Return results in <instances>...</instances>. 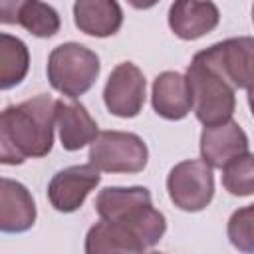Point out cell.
<instances>
[{
    "label": "cell",
    "mask_w": 254,
    "mask_h": 254,
    "mask_svg": "<svg viewBox=\"0 0 254 254\" xmlns=\"http://www.w3.org/2000/svg\"><path fill=\"white\" fill-rule=\"evenodd\" d=\"M56 117L58 99L50 95L8 105L0 115V161L22 165L30 157H46L54 145Z\"/></svg>",
    "instance_id": "cell-1"
},
{
    "label": "cell",
    "mask_w": 254,
    "mask_h": 254,
    "mask_svg": "<svg viewBox=\"0 0 254 254\" xmlns=\"http://www.w3.org/2000/svg\"><path fill=\"white\" fill-rule=\"evenodd\" d=\"M95 210L101 218L131 226L145 248L155 246L167 230V220L153 208L151 192L145 187H107L97 194Z\"/></svg>",
    "instance_id": "cell-2"
},
{
    "label": "cell",
    "mask_w": 254,
    "mask_h": 254,
    "mask_svg": "<svg viewBox=\"0 0 254 254\" xmlns=\"http://www.w3.org/2000/svg\"><path fill=\"white\" fill-rule=\"evenodd\" d=\"M187 81L192 97V111L202 125L222 123L232 117L236 107V87L218 67L208 48L192 58L187 69Z\"/></svg>",
    "instance_id": "cell-3"
},
{
    "label": "cell",
    "mask_w": 254,
    "mask_h": 254,
    "mask_svg": "<svg viewBox=\"0 0 254 254\" xmlns=\"http://www.w3.org/2000/svg\"><path fill=\"white\" fill-rule=\"evenodd\" d=\"M99 58L89 48L67 42L52 50L48 58V79L52 87L69 99L91 89L99 75Z\"/></svg>",
    "instance_id": "cell-4"
},
{
    "label": "cell",
    "mask_w": 254,
    "mask_h": 254,
    "mask_svg": "<svg viewBox=\"0 0 254 254\" xmlns=\"http://www.w3.org/2000/svg\"><path fill=\"white\" fill-rule=\"evenodd\" d=\"M147 159L149 151L143 139L127 131H101L89 147V163L105 173H139Z\"/></svg>",
    "instance_id": "cell-5"
},
{
    "label": "cell",
    "mask_w": 254,
    "mask_h": 254,
    "mask_svg": "<svg viewBox=\"0 0 254 254\" xmlns=\"http://www.w3.org/2000/svg\"><path fill=\"white\" fill-rule=\"evenodd\" d=\"M169 198L187 212L206 208L214 196L212 167L204 159H189L175 165L167 177Z\"/></svg>",
    "instance_id": "cell-6"
},
{
    "label": "cell",
    "mask_w": 254,
    "mask_h": 254,
    "mask_svg": "<svg viewBox=\"0 0 254 254\" xmlns=\"http://www.w3.org/2000/svg\"><path fill=\"white\" fill-rule=\"evenodd\" d=\"M103 101L109 113L117 117H135L145 103V75L131 64H119L111 73L103 89Z\"/></svg>",
    "instance_id": "cell-7"
},
{
    "label": "cell",
    "mask_w": 254,
    "mask_h": 254,
    "mask_svg": "<svg viewBox=\"0 0 254 254\" xmlns=\"http://www.w3.org/2000/svg\"><path fill=\"white\" fill-rule=\"evenodd\" d=\"M99 169L89 165H73L58 171L48 185V198L58 212L77 210L85 196L99 185Z\"/></svg>",
    "instance_id": "cell-8"
},
{
    "label": "cell",
    "mask_w": 254,
    "mask_h": 254,
    "mask_svg": "<svg viewBox=\"0 0 254 254\" xmlns=\"http://www.w3.org/2000/svg\"><path fill=\"white\" fill-rule=\"evenodd\" d=\"M244 153H248V137L236 121L228 119L204 125L200 133V155L212 169H224Z\"/></svg>",
    "instance_id": "cell-9"
},
{
    "label": "cell",
    "mask_w": 254,
    "mask_h": 254,
    "mask_svg": "<svg viewBox=\"0 0 254 254\" xmlns=\"http://www.w3.org/2000/svg\"><path fill=\"white\" fill-rule=\"evenodd\" d=\"M210 56L238 89H254V38H230L208 48Z\"/></svg>",
    "instance_id": "cell-10"
},
{
    "label": "cell",
    "mask_w": 254,
    "mask_h": 254,
    "mask_svg": "<svg viewBox=\"0 0 254 254\" xmlns=\"http://www.w3.org/2000/svg\"><path fill=\"white\" fill-rule=\"evenodd\" d=\"M218 22L220 12L212 0H175L169 8V26L181 40H198Z\"/></svg>",
    "instance_id": "cell-11"
},
{
    "label": "cell",
    "mask_w": 254,
    "mask_h": 254,
    "mask_svg": "<svg viewBox=\"0 0 254 254\" xmlns=\"http://www.w3.org/2000/svg\"><path fill=\"white\" fill-rule=\"evenodd\" d=\"M153 109L157 115L177 121L189 115L192 109V97L190 87L187 81V75H181L179 71H163L153 81V93H151Z\"/></svg>",
    "instance_id": "cell-12"
},
{
    "label": "cell",
    "mask_w": 254,
    "mask_h": 254,
    "mask_svg": "<svg viewBox=\"0 0 254 254\" xmlns=\"http://www.w3.org/2000/svg\"><path fill=\"white\" fill-rule=\"evenodd\" d=\"M36 222V204L30 190L12 179L0 181V228L2 232H24Z\"/></svg>",
    "instance_id": "cell-13"
},
{
    "label": "cell",
    "mask_w": 254,
    "mask_h": 254,
    "mask_svg": "<svg viewBox=\"0 0 254 254\" xmlns=\"http://www.w3.org/2000/svg\"><path fill=\"white\" fill-rule=\"evenodd\" d=\"M73 22L87 36L107 38L119 32L123 10L117 0H75Z\"/></svg>",
    "instance_id": "cell-14"
},
{
    "label": "cell",
    "mask_w": 254,
    "mask_h": 254,
    "mask_svg": "<svg viewBox=\"0 0 254 254\" xmlns=\"http://www.w3.org/2000/svg\"><path fill=\"white\" fill-rule=\"evenodd\" d=\"M145 244L139 240L135 230L125 222L101 218L93 224L85 236V252L101 254V252H143Z\"/></svg>",
    "instance_id": "cell-15"
},
{
    "label": "cell",
    "mask_w": 254,
    "mask_h": 254,
    "mask_svg": "<svg viewBox=\"0 0 254 254\" xmlns=\"http://www.w3.org/2000/svg\"><path fill=\"white\" fill-rule=\"evenodd\" d=\"M56 123L60 127L62 147L65 151H79L87 143L97 137V123L89 115V111L77 103H64L58 99V117Z\"/></svg>",
    "instance_id": "cell-16"
},
{
    "label": "cell",
    "mask_w": 254,
    "mask_h": 254,
    "mask_svg": "<svg viewBox=\"0 0 254 254\" xmlns=\"http://www.w3.org/2000/svg\"><path fill=\"white\" fill-rule=\"evenodd\" d=\"M30 67V52L20 38L0 34V87L10 89L18 85Z\"/></svg>",
    "instance_id": "cell-17"
},
{
    "label": "cell",
    "mask_w": 254,
    "mask_h": 254,
    "mask_svg": "<svg viewBox=\"0 0 254 254\" xmlns=\"http://www.w3.org/2000/svg\"><path fill=\"white\" fill-rule=\"evenodd\" d=\"M18 26L38 38H52L60 32V14L42 0H28L18 14Z\"/></svg>",
    "instance_id": "cell-18"
},
{
    "label": "cell",
    "mask_w": 254,
    "mask_h": 254,
    "mask_svg": "<svg viewBox=\"0 0 254 254\" xmlns=\"http://www.w3.org/2000/svg\"><path fill=\"white\" fill-rule=\"evenodd\" d=\"M222 185L234 196L254 194V155L244 153L222 169Z\"/></svg>",
    "instance_id": "cell-19"
},
{
    "label": "cell",
    "mask_w": 254,
    "mask_h": 254,
    "mask_svg": "<svg viewBox=\"0 0 254 254\" xmlns=\"http://www.w3.org/2000/svg\"><path fill=\"white\" fill-rule=\"evenodd\" d=\"M226 232L234 248L242 252H254V204L234 210Z\"/></svg>",
    "instance_id": "cell-20"
},
{
    "label": "cell",
    "mask_w": 254,
    "mask_h": 254,
    "mask_svg": "<svg viewBox=\"0 0 254 254\" xmlns=\"http://www.w3.org/2000/svg\"><path fill=\"white\" fill-rule=\"evenodd\" d=\"M28 0H0V22L2 24H16L20 10Z\"/></svg>",
    "instance_id": "cell-21"
},
{
    "label": "cell",
    "mask_w": 254,
    "mask_h": 254,
    "mask_svg": "<svg viewBox=\"0 0 254 254\" xmlns=\"http://www.w3.org/2000/svg\"><path fill=\"white\" fill-rule=\"evenodd\" d=\"M133 8H137V10H147V8H153L159 0H127Z\"/></svg>",
    "instance_id": "cell-22"
},
{
    "label": "cell",
    "mask_w": 254,
    "mask_h": 254,
    "mask_svg": "<svg viewBox=\"0 0 254 254\" xmlns=\"http://www.w3.org/2000/svg\"><path fill=\"white\" fill-rule=\"evenodd\" d=\"M248 105H250V111H252V115H254V89L248 91Z\"/></svg>",
    "instance_id": "cell-23"
},
{
    "label": "cell",
    "mask_w": 254,
    "mask_h": 254,
    "mask_svg": "<svg viewBox=\"0 0 254 254\" xmlns=\"http://www.w3.org/2000/svg\"><path fill=\"white\" fill-rule=\"evenodd\" d=\"M252 22H254V8H252Z\"/></svg>",
    "instance_id": "cell-24"
}]
</instances>
